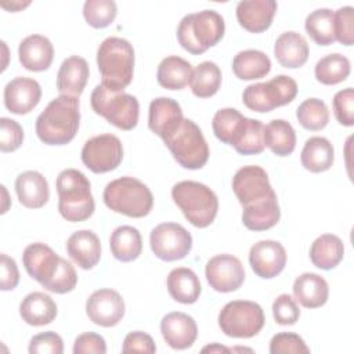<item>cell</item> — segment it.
I'll use <instances>...</instances> for the list:
<instances>
[{
  "label": "cell",
  "mask_w": 354,
  "mask_h": 354,
  "mask_svg": "<svg viewBox=\"0 0 354 354\" xmlns=\"http://www.w3.org/2000/svg\"><path fill=\"white\" fill-rule=\"evenodd\" d=\"M79 122V98L61 94L37 116L36 134L47 145H65L75 138Z\"/></svg>",
  "instance_id": "1"
},
{
  "label": "cell",
  "mask_w": 354,
  "mask_h": 354,
  "mask_svg": "<svg viewBox=\"0 0 354 354\" xmlns=\"http://www.w3.org/2000/svg\"><path fill=\"white\" fill-rule=\"evenodd\" d=\"M101 84L111 91H123L133 80L134 48L122 37H106L97 50Z\"/></svg>",
  "instance_id": "2"
},
{
  "label": "cell",
  "mask_w": 354,
  "mask_h": 354,
  "mask_svg": "<svg viewBox=\"0 0 354 354\" xmlns=\"http://www.w3.org/2000/svg\"><path fill=\"white\" fill-rule=\"evenodd\" d=\"M58 192V212L71 223L90 218L95 203L88 178L76 169L62 170L55 181Z\"/></svg>",
  "instance_id": "3"
},
{
  "label": "cell",
  "mask_w": 354,
  "mask_h": 354,
  "mask_svg": "<svg viewBox=\"0 0 354 354\" xmlns=\"http://www.w3.org/2000/svg\"><path fill=\"white\" fill-rule=\"evenodd\" d=\"M225 24L223 17L213 10L185 15L177 28V39L184 50L194 55L203 54L216 46L224 36Z\"/></svg>",
  "instance_id": "4"
},
{
  "label": "cell",
  "mask_w": 354,
  "mask_h": 354,
  "mask_svg": "<svg viewBox=\"0 0 354 354\" xmlns=\"http://www.w3.org/2000/svg\"><path fill=\"white\" fill-rule=\"evenodd\" d=\"M171 198L184 217L196 228L209 227L218 210L216 194L198 181H180L171 188Z\"/></svg>",
  "instance_id": "5"
},
{
  "label": "cell",
  "mask_w": 354,
  "mask_h": 354,
  "mask_svg": "<svg viewBox=\"0 0 354 354\" xmlns=\"http://www.w3.org/2000/svg\"><path fill=\"white\" fill-rule=\"evenodd\" d=\"M102 198L112 212L134 218L145 217L153 206L151 189L138 178L127 176L108 183Z\"/></svg>",
  "instance_id": "6"
},
{
  "label": "cell",
  "mask_w": 354,
  "mask_h": 354,
  "mask_svg": "<svg viewBox=\"0 0 354 354\" xmlns=\"http://www.w3.org/2000/svg\"><path fill=\"white\" fill-rule=\"evenodd\" d=\"M163 142L170 149L173 158L180 166L189 170L202 169L209 159V147L199 126L185 119L170 133Z\"/></svg>",
  "instance_id": "7"
},
{
  "label": "cell",
  "mask_w": 354,
  "mask_h": 354,
  "mask_svg": "<svg viewBox=\"0 0 354 354\" xmlns=\"http://www.w3.org/2000/svg\"><path fill=\"white\" fill-rule=\"evenodd\" d=\"M93 111L122 130H133L138 123V100L127 93H115L98 84L90 97Z\"/></svg>",
  "instance_id": "8"
},
{
  "label": "cell",
  "mask_w": 354,
  "mask_h": 354,
  "mask_svg": "<svg viewBox=\"0 0 354 354\" xmlns=\"http://www.w3.org/2000/svg\"><path fill=\"white\" fill-rule=\"evenodd\" d=\"M297 95V83L286 75H278L266 83H254L243 90L242 101L250 111L264 113L288 105Z\"/></svg>",
  "instance_id": "9"
},
{
  "label": "cell",
  "mask_w": 354,
  "mask_h": 354,
  "mask_svg": "<svg viewBox=\"0 0 354 354\" xmlns=\"http://www.w3.org/2000/svg\"><path fill=\"white\" fill-rule=\"evenodd\" d=\"M266 318L260 304L250 300H232L218 314V326L225 336L248 339L256 336L264 326Z\"/></svg>",
  "instance_id": "10"
},
{
  "label": "cell",
  "mask_w": 354,
  "mask_h": 354,
  "mask_svg": "<svg viewBox=\"0 0 354 354\" xmlns=\"http://www.w3.org/2000/svg\"><path fill=\"white\" fill-rule=\"evenodd\" d=\"M153 254L163 261L184 259L192 249L191 234L177 223L158 224L149 235Z\"/></svg>",
  "instance_id": "11"
},
{
  "label": "cell",
  "mask_w": 354,
  "mask_h": 354,
  "mask_svg": "<svg viewBox=\"0 0 354 354\" xmlns=\"http://www.w3.org/2000/svg\"><path fill=\"white\" fill-rule=\"evenodd\" d=\"M80 156L84 166L93 173H108L122 163L123 145L113 134H100L86 141Z\"/></svg>",
  "instance_id": "12"
},
{
  "label": "cell",
  "mask_w": 354,
  "mask_h": 354,
  "mask_svg": "<svg viewBox=\"0 0 354 354\" xmlns=\"http://www.w3.org/2000/svg\"><path fill=\"white\" fill-rule=\"evenodd\" d=\"M232 189L242 207L277 195L266 170L256 165L243 166L235 173L232 177Z\"/></svg>",
  "instance_id": "13"
},
{
  "label": "cell",
  "mask_w": 354,
  "mask_h": 354,
  "mask_svg": "<svg viewBox=\"0 0 354 354\" xmlns=\"http://www.w3.org/2000/svg\"><path fill=\"white\" fill-rule=\"evenodd\" d=\"M205 275L210 288L221 293L239 289L245 281V270L241 260L227 253L212 257L206 263Z\"/></svg>",
  "instance_id": "14"
},
{
  "label": "cell",
  "mask_w": 354,
  "mask_h": 354,
  "mask_svg": "<svg viewBox=\"0 0 354 354\" xmlns=\"http://www.w3.org/2000/svg\"><path fill=\"white\" fill-rule=\"evenodd\" d=\"M86 314L95 325L111 328L124 315V301L113 289H98L86 301Z\"/></svg>",
  "instance_id": "15"
},
{
  "label": "cell",
  "mask_w": 354,
  "mask_h": 354,
  "mask_svg": "<svg viewBox=\"0 0 354 354\" xmlns=\"http://www.w3.org/2000/svg\"><path fill=\"white\" fill-rule=\"evenodd\" d=\"M249 264L257 277L271 279L283 271L286 250L277 241H259L250 248Z\"/></svg>",
  "instance_id": "16"
},
{
  "label": "cell",
  "mask_w": 354,
  "mask_h": 354,
  "mask_svg": "<svg viewBox=\"0 0 354 354\" xmlns=\"http://www.w3.org/2000/svg\"><path fill=\"white\" fill-rule=\"evenodd\" d=\"M61 257L46 243L35 242L25 248L22 253V264L26 272L46 286L59 268Z\"/></svg>",
  "instance_id": "17"
},
{
  "label": "cell",
  "mask_w": 354,
  "mask_h": 354,
  "mask_svg": "<svg viewBox=\"0 0 354 354\" xmlns=\"http://www.w3.org/2000/svg\"><path fill=\"white\" fill-rule=\"evenodd\" d=\"M41 98V87L32 77L18 76L4 87V105L15 115H26L36 108Z\"/></svg>",
  "instance_id": "18"
},
{
  "label": "cell",
  "mask_w": 354,
  "mask_h": 354,
  "mask_svg": "<svg viewBox=\"0 0 354 354\" xmlns=\"http://www.w3.org/2000/svg\"><path fill=\"white\" fill-rule=\"evenodd\" d=\"M160 332L165 342L176 350L189 348L198 336L195 319L180 311L166 314L160 321Z\"/></svg>",
  "instance_id": "19"
},
{
  "label": "cell",
  "mask_w": 354,
  "mask_h": 354,
  "mask_svg": "<svg viewBox=\"0 0 354 354\" xmlns=\"http://www.w3.org/2000/svg\"><path fill=\"white\" fill-rule=\"evenodd\" d=\"M183 120V111L176 100L159 97L151 101L148 111V127L162 140L173 133Z\"/></svg>",
  "instance_id": "20"
},
{
  "label": "cell",
  "mask_w": 354,
  "mask_h": 354,
  "mask_svg": "<svg viewBox=\"0 0 354 354\" xmlns=\"http://www.w3.org/2000/svg\"><path fill=\"white\" fill-rule=\"evenodd\" d=\"M277 7L274 0H243L236 6V19L248 32L261 33L271 26Z\"/></svg>",
  "instance_id": "21"
},
{
  "label": "cell",
  "mask_w": 354,
  "mask_h": 354,
  "mask_svg": "<svg viewBox=\"0 0 354 354\" xmlns=\"http://www.w3.org/2000/svg\"><path fill=\"white\" fill-rule=\"evenodd\" d=\"M66 252L80 268L91 270L101 259L100 238L91 230L76 231L66 241Z\"/></svg>",
  "instance_id": "22"
},
{
  "label": "cell",
  "mask_w": 354,
  "mask_h": 354,
  "mask_svg": "<svg viewBox=\"0 0 354 354\" xmlns=\"http://www.w3.org/2000/svg\"><path fill=\"white\" fill-rule=\"evenodd\" d=\"M18 57L25 69L41 72L50 68L54 58V47L46 36L30 35L19 43Z\"/></svg>",
  "instance_id": "23"
},
{
  "label": "cell",
  "mask_w": 354,
  "mask_h": 354,
  "mask_svg": "<svg viewBox=\"0 0 354 354\" xmlns=\"http://www.w3.org/2000/svg\"><path fill=\"white\" fill-rule=\"evenodd\" d=\"M90 69L84 58L79 55H71L62 61L57 73V90L64 95L80 97L83 93Z\"/></svg>",
  "instance_id": "24"
},
{
  "label": "cell",
  "mask_w": 354,
  "mask_h": 354,
  "mask_svg": "<svg viewBox=\"0 0 354 354\" xmlns=\"http://www.w3.org/2000/svg\"><path fill=\"white\" fill-rule=\"evenodd\" d=\"M15 192L19 203L28 209H40L50 198L48 183L36 170H26L17 177Z\"/></svg>",
  "instance_id": "25"
},
{
  "label": "cell",
  "mask_w": 354,
  "mask_h": 354,
  "mask_svg": "<svg viewBox=\"0 0 354 354\" xmlns=\"http://www.w3.org/2000/svg\"><path fill=\"white\" fill-rule=\"evenodd\" d=\"M307 40L297 32L289 30L279 35L274 44V55L277 61L289 69L303 66L308 59Z\"/></svg>",
  "instance_id": "26"
},
{
  "label": "cell",
  "mask_w": 354,
  "mask_h": 354,
  "mask_svg": "<svg viewBox=\"0 0 354 354\" xmlns=\"http://www.w3.org/2000/svg\"><path fill=\"white\" fill-rule=\"evenodd\" d=\"M293 296L306 308H318L328 301V282L318 274L304 272L293 282Z\"/></svg>",
  "instance_id": "27"
},
{
  "label": "cell",
  "mask_w": 354,
  "mask_h": 354,
  "mask_svg": "<svg viewBox=\"0 0 354 354\" xmlns=\"http://www.w3.org/2000/svg\"><path fill=\"white\" fill-rule=\"evenodd\" d=\"M19 315L28 325L43 326L55 319L57 304L48 295L43 292H32L22 299L19 304Z\"/></svg>",
  "instance_id": "28"
},
{
  "label": "cell",
  "mask_w": 354,
  "mask_h": 354,
  "mask_svg": "<svg viewBox=\"0 0 354 354\" xmlns=\"http://www.w3.org/2000/svg\"><path fill=\"white\" fill-rule=\"evenodd\" d=\"M279 218L281 209L277 195L245 206L242 210V223L250 231L270 230L277 225Z\"/></svg>",
  "instance_id": "29"
},
{
  "label": "cell",
  "mask_w": 354,
  "mask_h": 354,
  "mask_svg": "<svg viewBox=\"0 0 354 354\" xmlns=\"http://www.w3.org/2000/svg\"><path fill=\"white\" fill-rule=\"evenodd\" d=\"M169 295L178 303L192 304L199 299L201 282L198 275L185 267L174 268L169 272L166 279Z\"/></svg>",
  "instance_id": "30"
},
{
  "label": "cell",
  "mask_w": 354,
  "mask_h": 354,
  "mask_svg": "<svg viewBox=\"0 0 354 354\" xmlns=\"http://www.w3.org/2000/svg\"><path fill=\"white\" fill-rule=\"evenodd\" d=\"M301 165L311 173H322L332 167L335 160V149L325 137H311L306 141L301 153Z\"/></svg>",
  "instance_id": "31"
},
{
  "label": "cell",
  "mask_w": 354,
  "mask_h": 354,
  "mask_svg": "<svg viewBox=\"0 0 354 354\" xmlns=\"http://www.w3.org/2000/svg\"><path fill=\"white\" fill-rule=\"evenodd\" d=\"M192 72V65L187 59L177 55H169L160 61L156 77L163 88L181 90L191 82Z\"/></svg>",
  "instance_id": "32"
},
{
  "label": "cell",
  "mask_w": 354,
  "mask_h": 354,
  "mask_svg": "<svg viewBox=\"0 0 354 354\" xmlns=\"http://www.w3.org/2000/svg\"><path fill=\"white\" fill-rule=\"evenodd\" d=\"M344 256V245L342 239L333 234L318 236L310 248L311 263L321 270L335 268Z\"/></svg>",
  "instance_id": "33"
},
{
  "label": "cell",
  "mask_w": 354,
  "mask_h": 354,
  "mask_svg": "<svg viewBox=\"0 0 354 354\" xmlns=\"http://www.w3.org/2000/svg\"><path fill=\"white\" fill-rule=\"evenodd\" d=\"M109 248L116 260L123 263L133 261L142 250L141 234L131 225H120L111 234Z\"/></svg>",
  "instance_id": "34"
},
{
  "label": "cell",
  "mask_w": 354,
  "mask_h": 354,
  "mask_svg": "<svg viewBox=\"0 0 354 354\" xmlns=\"http://www.w3.org/2000/svg\"><path fill=\"white\" fill-rule=\"evenodd\" d=\"M271 71V61L267 54L259 50L239 51L232 59V72L241 80H254L267 76Z\"/></svg>",
  "instance_id": "35"
},
{
  "label": "cell",
  "mask_w": 354,
  "mask_h": 354,
  "mask_svg": "<svg viewBox=\"0 0 354 354\" xmlns=\"http://www.w3.org/2000/svg\"><path fill=\"white\" fill-rule=\"evenodd\" d=\"M263 138L264 145L277 156H288L296 147L295 129L283 119H274L266 124Z\"/></svg>",
  "instance_id": "36"
},
{
  "label": "cell",
  "mask_w": 354,
  "mask_h": 354,
  "mask_svg": "<svg viewBox=\"0 0 354 354\" xmlns=\"http://www.w3.org/2000/svg\"><path fill=\"white\" fill-rule=\"evenodd\" d=\"M221 77V71L217 64L212 61L201 62L192 72V77L189 82L194 95L199 98L213 97L220 88Z\"/></svg>",
  "instance_id": "37"
},
{
  "label": "cell",
  "mask_w": 354,
  "mask_h": 354,
  "mask_svg": "<svg viewBox=\"0 0 354 354\" xmlns=\"http://www.w3.org/2000/svg\"><path fill=\"white\" fill-rule=\"evenodd\" d=\"M351 66L347 57L335 53L322 57L314 68L315 79L326 86H333L344 82L350 75Z\"/></svg>",
  "instance_id": "38"
},
{
  "label": "cell",
  "mask_w": 354,
  "mask_h": 354,
  "mask_svg": "<svg viewBox=\"0 0 354 354\" xmlns=\"http://www.w3.org/2000/svg\"><path fill=\"white\" fill-rule=\"evenodd\" d=\"M333 18L335 12L329 8H318L307 15L306 32L318 46H329L336 41Z\"/></svg>",
  "instance_id": "39"
},
{
  "label": "cell",
  "mask_w": 354,
  "mask_h": 354,
  "mask_svg": "<svg viewBox=\"0 0 354 354\" xmlns=\"http://www.w3.org/2000/svg\"><path fill=\"white\" fill-rule=\"evenodd\" d=\"M264 124L257 119L246 118L239 134L232 142L234 149L241 155H259L264 151Z\"/></svg>",
  "instance_id": "40"
},
{
  "label": "cell",
  "mask_w": 354,
  "mask_h": 354,
  "mask_svg": "<svg viewBox=\"0 0 354 354\" xmlns=\"http://www.w3.org/2000/svg\"><path fill=\"white\" fill-rule=\"evenodd\" d=\"M246 118L235 108L218 109L212 120L214 136L224 144L232 145L234 140L239 134Z\"/></svg>",
  "instance_id": "41"
},
{
  "label": "cell",
  "mask_w": 354,
  "mask_h": 354,
  "mask_svg": "<svg viewBox=\"0 0 354 354\" xmlns=\"http://www.w3.org/2000/svg\"><path fill=\"white\" fill-rule=\"evenodd\" d=\"M296 118L301 127L311 131H318L328 124L329 109L322 100L307 98L297 106Z\"/></svg>",
  "instance_id": "42"
},
{
  "label": "cell",
  "mask_w": 354,
  "mask_h": 354,
  "mask_svg": "<svg viewBox=\"0 0 354 354\" xmlns=\"http://www.w3.org/2000/svg\"><path fill=\"white\" fill-rule=\"evenodd\" d=\"M116 14L118 7L113 0H87L83 6L86 22L95 29L109 26L115 21Z\"/></svg>",
  "instance_id": "43"
},
{
  "label": "cell",
  "mask_w": 354,
  "mask_h": 354,
  "mask_svg": "<svg viewBox=\"0 0 354 354\" xmlns=\"http://www.w3.org/2000/svg\"><path fill=\"white\" fill-rule=\"evenodd\" d=\"M76 283H77V275H76L75 267L68 260L61 257L58 271L55 272L53 279L43 288L47 289L48 292L64 295V293L72 292Z\"/></svg>",
  "instance_id": "44"
},
{
  "label": "cell",
  "mask_w": 354,
  "mask_h": 354,
  "mask_svg": "<svg viewBox=\"0 0 354 354\" xmlns=\"http://www.w3.org/2000/svg\"><path fill=\"white\" fill-rule=\"evenodd\" d=\"M270 353L271 354H308L310 348L304 343V340L292 332H281L272 336L270 342Z\"/></svg>",
  "instance_id": "45"
},
{
  "label": "cell",
  "mask_w": 354,
  "mask_h": 354,
  "mask_svg": "<svg viewBox=\"0 0 354 354\" xmlns=\"http://www.w3.org/2000/svg\"><path fill=\"white\" fill-rule=\"evenodd\" d=\"M24 141V130L21 124L10 118L0 119V151L14 152Z\"/></svg>",
  "instance_id": "46"
},
{
  "label": "cell",
  "mask_w": 354,
  "mask_h": 354,
  "mask_svg": "<svg viewBox=\"0 0 354 354\" xmlns=\"http://www.w3.org/2000/svg\"><path fill=\"white\" fill-rule=\"evenodd\" d=\"M272 315L279 325H295L299 321L300 310L292 296L282 293L272 303Z\"/></svg>",
  "instance_id": "47"
},
{
  "label": "cell",
  "mask_w": 354,
  "mask_h": 354,
  "mask_svg": "<svg viewBox=\"0 0 354 354\" xmlns=\"http://www.w3.org/2000/svg\"><path fill=\"white\" fill-rule=\"evenodd\" d=\"M333 113L336 120L343 126L354 124V90L347 87L335 94L333 100Z\"/></svg>",
  "instance_id": "48"
},
{
  "label": "cell",
  "mask_w": 354,
  "mask_h": 354,
  "mask_svg": "<svg viewBox=\"0 0 354 354\" xmlns=\"http://www.w3.org/2000/svg\"><path fill=\"white\" fill-rule=\"evenodd\" d=\"M28 350L30 354H62L64 342L58 333L48 330L33 336Z\"/></svg>",
  "instance_id": "49"
},
{
  "label": "cell",
  "mask_w": 354,
  "mask_h": 354,
  "mask_svg": "<svg viewBox=\"0 0 354 354\" xmlns=\"http://www.w3.org/2000/svg\"><path fill=\"white\" fill-rule=\"evenodd\" d=\"M335 37L344 46H351L354 41V25H353V7H340L335 12L333 18Z\"/></svg>",
  "instance_id": "50"
},
{
  "label": "cell",
  "mask_w": 354,
  "mask_h": 354,
  "mask_svg": "<svg viewBox=\"0 0 354 354\" xmlns=\"http://www.w3.org/2000/svg\"><path fill=\"white\" fill-rule=\"evenodd\" d=\"M123 353H148L153 354L156 351L155 342L152 337L141 330H134L126 335L122 346Z\"/></svg>",
  "instance_id": "51"
},
{
  "label": "cell",
  "mask_w": 354,
  "mask_h": 354,
  "mask_svg": "<svg viewBox=\"0 0 354 354\" xmlns=\"http://www.w3.org/2000/svg\"><path fill=\"white\" fill-rule=\"evenodd\" d=\"M73 353L75 354H86V353L104 354L106 353V344L101 335L94 332H84L75 339Z\"/></svg>",
  "instance_id": "52"
},
{
  "label": "cell",
  "mask_w": 354,
  "mask_h": 354,
  "mask_svg": "<svg viewBox=\"0 0 354 354\" xmlns=\"http://www.w3.org/2000/svg\"><path fill=\"white\" fill-rule=\"evenodd\" d=\"M0 289L12 290L19 282V271L14 259L6 253L0 254Z\"/></svg>",
  "instance_id": "53"
},
{
  "label": "cell",
  "mask_w": 354,
  "mask_h": 354,
  "mask_svg": "<svg viewBox=\"0 0 354 354\" xmlns=\"http://www.w3.org/2000/svg\"><path fill=\"white\" fill-rule=\"evenodd\" d=\"M207 351H210V353H230L231 348L214 343V344H212V346H206V347L202 348V353H207Z\"/></svg>",
  "instance_id": "54"
},
{
  "label": "cell",
  "mask_w": 354,
  "mask_h": 354,
  "mask_svg": "<svg viewBox=\"0 0 354 354\" xmlns=\"http://www.w3.org/2000/svg\"><path fill=\"white\" fill-rule=\"evenodd\" d=\"M29 4H30V1H28V3H21V1H18V3H11V6H7V4L3 3L1 7H3V8H7V10H10V11H12V12H15V11H18V10H21V8L29 6Z\"/></svg>",
  "instance_id": "55"
}]
</instances>
